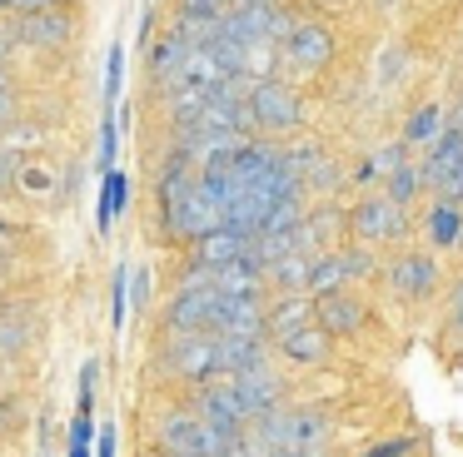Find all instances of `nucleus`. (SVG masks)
I'll list each match as a JSON object with an SVG mask.
<instances>
[{
    "label": "nucleus",
    "instance_id": "f257e3e1",
    "mask_svg": "<svg viewBox=\"0 0 463 457\" xmlns=\"http://www.w3.org/2000/svg\"><path fill=\"white\" fill-rule=\"evenodd\" d=\"M250 433L264 443V452L279 457V452H319L324 437H329V417L319 407H274V413L254 417Z\"/></svg>",
    "mask_w": 463,
    "mask_h": 457
},
{
    "label": "nucleus",
    "instance_id": "f03ea898",
    "mask_svg": "<svg viewBox=\"0 0 463 457\" xmlns=\"http://www.w3.org/2000/svg\"><path fill=\"white\" fill-rule=\"evenodd\" d=\"M155 437H160V452H170V457H224V447L234 443V437L214 433L194 407H175V413H165Z\"/></svg>",
    "mask_w": 463,
    "mask_h": 457
},
{
    "label": "nucleus",
    "instance_id": "7ed1b4c3",
    "mask_svg": "<svg viewBox=\"0 0 463 457\" xmlns=\"http://www.w3.org/2000/svg\"><path fill=\"white\" fill-rule=\"evenodd\" d=\"M214 323H220V294L204 284V274H190L184 288L170 298V308H165V333L194 338V333H214Z\"/></svg>",
    "mask_w": 463,
    "mask_h": 457
},
{
    "label": "nucleus",
    "instance_id": "20e7f679",
    "mask_svg": "<svg viewBox=\"0 0 463 457\" xmlns=\"http://www.w3.org/2000/svg\"><path fill=\"white\" fill-rule=\"evenodd\" d=\"M250 125L264 129V135H289V129L304 125V99L279 75L250 79Z\"/></svg>",
    "mask_w": 463,
    "mask_h": 457
},
{
    "label": "nucleus",
    "instance_id": "39448f33",
    "mask_svg": "<svg viewBox=\"0 0 463 457\" xmlns=\"http://www.w3.org/2000/svg\"><path fill=\"white\" fill-rule=\"evenodd\" d=\"M165 228H170L175 238H204V234H220L224 228V204H220V194H214L204 179H194L190 189H184V199L165 214Z\"/></svg>",
    "mask_w": 463,
    "mask_h": 457
},
{
    "label": "nucleus",
    "instance_id": "423d86ee",
    "mask_svg": "<svg viewBox=\"0 0 463 457\" xmlns=\"http://www.w3.org/2000/svg\"><path fill=\"white\" fill-rule=\"evenodd\" d=\"M165 368L184 383H214L220 378V348H214V333H194V338H170L165 343Z\"/></svg>",
    "mask_w": 463,
    "mask_h": 457
},
{
    "label": "nucleus",
    "instance_id": "0eeeda50",
    "mask_svg": "<svg viewBox=\"0 0 463 457\" xmlns=\"http://www.w3.org/2000/svg\"><path fill=\"white\" fill-rule=\"evenodd\" d=\"M194 413H200L204 423L214 427V433H224V437H240L244 427L254 423L250 407L240 403V393H234L230 378H214V383H204L200 397H194Z\"/></svg>",
    "mask_w": 463,
    "mask_h": 457
},
{
    "label": "nucleus",
    "instance_id": "6e6552de",
    "mask_svg": "<svg viewBox=\"0 0 463 457\" xmlns=\"http://www.w3.org/2000/svg\"><path fill=\"white\" fill-rule=\"evenodd\" d=\"M369 254H359V248H339V254H324L314 258L309 268V294L314 298H329V294H344V284H354V278L369 274Z\"/></svg>",
    "mask_w": 463,
    "mask_h": 457
},
{
    "label": "nucleus",
    "instance_id": "1a4fd4ad",
    "mask_svg": "<svg viewBox=\"0 0 463 457\" xmlns=\"http://www.w3.org/2000/svg\"><path fill=\"white\" fill-rule=\"evenodd\" d=\"M230 383H234V393H240V403L250 407V417H264V413H274V407H284V383H279V373H274L269 363H254V368H244V373H230Z\"/></svg>",
    "mask_w": 463,
    "mask_h": 457
},
{
    "label": "nucleus",
    "instance_id": "9d476101",
    "mask_svg": "<svg viewBox=\"0 0 463 457\" xmlns=\"http://www.w3.org/2000/svg\"><path fill=\"white\" fill-rule=\"evenodd\" d=\"M65 457H95V363L80 368V393H75V417L65 433Z\"/></svg>",
    "mask_w": 463,
    "mask_h": 457
},
{
    "label": "nucleus",
    "instance_id": "9b49d317",
    "mask_svg": "<svg viewBox=\"0 0 463 457\" xmlns=\"http://www.w3.org/2000/svg\"><path fill=\"white\" fill-rule=\"evenodd\" d=\"M224 15H230V0H180V10H175V35L190 40V45H204L224 25Z\"/></svg>",
    "mask_w": 463,
    "mask_h": 457
},
{
    "label": "nucleus",
    "instance_id": "f8f14e48",
    "mask_svg": "<svg viewBox=\"0 0 463 457\" xmlns=\"http://www.w3.org/2000/svg\"><path fill=\"white\" fill-rule=\"evenodd\" d=\"M354 234L364 244H389V238L403 234V209L393 199H369V204L354 209Z\"/></svg>",
    "mask_w": 463,
    "mask_h": 457
},
{
    "label": "nucleus",
    "instance_id": "ddd939ff",
    "mask_svg": "<svg viewBox=\"0 0 463 457\" xmlns=\"http://www.w3.org/2000/svg\"><path fill=\"white\" fill-rule=\"evenodd\" d=\"M458 174H463V135H458V129H443V139L433 145V154L423 159L419 179H423V184H433V189L443 194V189H449Z\"/></svg>",
    "mask_w": 463,
    "mask_h": 457
},
{
    "label": "nucleus",
    "instance_id": "4468645a",
    "mask_svg": "<svg viewBox=\"0 0 463 457\" xmlns=\"http://www.w3.org/2000/svg\"><path fill=\"white\" fill-rule=\"evenodd\" d=\"M200 274H204V268H200ZM204 284H210L214 294H224V298H260V288H264V268L254 264L250 254H244L240 264L210 268V274H204Z\"/></svg>",
    "mask_w": 463,
    "mask_h": 457
},
{
    "label": "nucleus",
    "instance_id": "2eb2a0df",
    "mask_svg": "<svg viewBox=\"0 0 463 457\" xmlns=\"http://www.w3.org/2000/svg\"><path fill=\"white\" fill-rule=\"evenodd\" d=\"M284 55L299 70H319L334 60V35L324 25H294L289 35H284Z\"/></svg>",
    "mask_w": 463,
    "mask_h": 457
},
{
    "label": "nucleus",
    "instance_id": "dca6fc26",
    "mask_svg": "<svg viewBox=\"0 0 463 457\" xmlns=\"http://www.w3.org/2000/svg\"><path fill=\"white\" fill-rule=\"evenodd\" d=\"M433 284H439V264L429 254H403L399 264L389 268V288L399 298H429Z\"/></svg>",
    "mask_w": 463,
    "mask_h": 457
},
{
    "label": "nucleus",
    "instance_id": "f3484780",
    "mask_svg": "<svg viewBox=\"0 0 463 457\" xmlns=\"http://www.w3.org/2000/svg\"><path fill=\"white\" fill-rule=\"evenodd\" d=\"M194 264L210 274V268H224V264H240L244 254H250V234H234V228H220V234H204L190 244Z\"/></svg>",
    "mask_w": 463,
    "mask_h": 457
},
{
    "label": "nucleus",
    "instance_id": "a211bd4d",
    "mask_svg": "<svg viewBox=\"0 0 463 457\" xmlns=\"http://www.w3.org/2000/svg\"><path fill=\"white\" fill-rule=\"evenodd\" d=\"M364 303L359 298H349V294H329V298H319V303H314V323L324 328V333H339V338H349V333H359L364 328Z\"/></svg>",
    "mask_w": 463,
    "mask_h": 457
},
{
    "label": "nucleus",
    "instance_id": "6ab92c4d",
    "mask_svg": "<svg viewBox=\"0 0 463 457\" xmlns=\"http://www.w3.org/2000/svg\"><path fill=\"white\" fill-rule=\"evenodd\" d=\"M279 353L299 368H319L324 358H329V333H324L319 323H304V328H294V333L279 338Z\"/></svg>",
    "mask_w": 463,
    "mask_h": 457
},
{
    "label": "nucleus",
    "instance_id": "aec40b11",
    "mask_svg": "<svg viewBox=\"0 0 463 457\" xmlns=\"http://www.w3.org/2000/svg\"><path fill=\"white\" fill-rule=\"evenodd\" d=\"M125 199H130V179H125L120 169H110V174L100 179V214H95V224H100V234L115 224V214L125 209Z\"/></svg>",
    "mask_w": 463,
    "mask_h": 457
},
{
    "label": "nucleus",
    "instance_id": "412c9836",
    "mask_svg": "<svg viewBox=\"0 0 463 457\" xmlns=\"http://www.w3.org/2000/svg\"><path fill=\"white\" fill-rule=\"evenodd\" d=\"M184 55H190V40H180L170 30L165 40H155V45H150V70H155V75H165V79H175V70L184 65Z\"/></svg>",
    "mask_w": 463,
    "mask_h": 457
},
{
    "label": "nucleus",
    "instance_id": "4be33fe9",
    "mask_svg": "<svg viewBox=\"0 0 463 457\" xmlns=\"http://www.w3.org/2000/svg\"><path fill=\"white\" fill-rule=\"evenodd\" d=\"M429 234H433V244H458V234H463V214H458V204L439 199V204H433V214H429Z\"/></svg>",
    "mask_w": 463,
    "mask_h": 457
},
{
    "label": "nucleus",
    "instance_id": "5701e85b",
    "mask_svg": "<svg viewBox=\"0 0 463 457\" xmlns=\"http://www.w3.org/2000/svg\"><path fill=\"white\" fill-rule=\"evenodd\" d=\"M304 323H314V303H309V298H289L284 308H274V313H269V333L274 338L294 333V328H304Z\"/></svg>",
    "mask_w": 463,
    "mask_h": 457
},
{
    "label": "nucleus",
    "instance_id": "b1692460",
    "mask_svg": "<svg viewBox=\"0 0 463 457\" xmlns=\"http://www.w3.org/2000/svg\"><path fill=\"white\" fill-rule=\"evenodd\" d=\"M419 184H423V179H419V169H413V164H393L389 169V199H393V204H409V199L413 194H419Z\"/></svg>",
    "mask_w": 463,
    "mask_h": 457
},
{
    "label": "nucleus",
    "instance_id": "393cba45",
    "mask_svg": "<svg viewBox=\"0 0 463 457\" xmlns=\"http://www.w3.org/2000/svg\"><path fill=\"white\" fill-rule=\"evenodd\" d=\"M110 284H115V288H110V328L120 333L125 318H130V274H125V268H115Z\"/></svg>",
    "mask_w": 463,
    "mask_h": 457
},
{
    "label": "nucleus",
    "instance_id": "a878e982",
    "mask_svg": "<svg viewBox=\"0 0 463 457\" xmlns=\"http://www.w3.org/2000/svg\"><path fill=\"white\" fill-rule=\"evenodd\" d=\"M309 268H314L309 254H289L274 268V278H279V288H309Z\"/></svg>",
    "mask_w": 463,
    "mask_h": 457
},
{
    "label": "nucleus",
    "instance_id": "bb28decb",
    "mask_svg": "<svg viewBox=\"0 0 463 457\" xmlns=\"http://www.w3.org/2000/svg\"><path fill=\"white\" fill-rule=\"evenodd\" d=\"M439 125H443L439 105H423L419 115L409 119V129H403V139H409V145H419V139H433V135H439Z\"/></svg>",
    "mask_w": 463,
    "mask_h": 457
},
{
    "label": "nucleus",
    "instance_id": "cd10ccee",
    "mask_svg": "<svg viewBox=\"0 0 463 457\" xmlns=\"http://www.w3.org/2000/svg\"><path fill=\"white\" fill-rule=\"evenodd\" d=\"M120 79H125V50H110V65H105V115H115V99H120Z\"/></svg>",
    "mask_w": 463,
    "mask_h": 457
},
{
    "label": "nucleus",
    "instance_id": "c85d7f7f",
    "mask_svg": "<svg viewBox=\"0 0 463 457\" xmlns=\"http://www.w3.org/2000/svg\"><path fill=\"white\" fill-rule=\"evenodd\" d=\"M25 338H31V328H25V308H11V313H5V338H0V353H15Z\"/></svg>",
    "mask_w": 463,
    "mask_h": 457
},
{
    "label": "nucleus",
    "instance_id": "c756f323",
    "mask_svg": "<svg viewBox=\"0 0 463 457\" xmlns=\"http://www.w3.org/2000/svg\"><path fill=\"white\" fill-rule=\"evenodd\" d=\"M65 20L61 15H51V20H31V25H25V35H35V40H65Z\"/></svg>",
    "mask_w": 463,
    "mask_h": 457
},
{
    "label": "nucleus",
    "instance_id": "7c9ffc66",
    "mask_svg": "<svg viewBox=\"0 0 463 457\" xmlns=\"http://www.w3.org/2000/svg\"><path fill=\"white\" fill-rule=\"evenodd\" d=\"M100 169L105 174L115 169V115H105V125H100Z\"/></svg>",
    "mask_w": 463,
    "mask_h": 457
},
{
    "label": "nucleus",
    "instance_id": "2f4dec72",
    "mask_svg": "<svg viewBox=\"0 0 463 457\" xmlns=\"http://www.w3.org/2000/svg\"><path fill=\"white\" fill-rule=\"evenodd\" d=\"M413 452V437H383L379 447H369L364 457H409Z\"/></svg>",
    "mask_w": 463,
    "mask_h": 457
},
{
    "label": "nucleus",
    "instance_id": "473e14b6",
    "mask_svg": "<svg viewBox=\"0 0 463 457\" xmlns=\"http://www.w3.org/2000/svg\"><path fill=\"white\" fill-rule=\"evenodd\" d=\"M115 443H120L115 427H95V457H115Z\"/></svg>",
    "mask_w": 463,
    "mask_h": 457
},
{
    "label": "nucleus",
    "instance_id": "72a5a7b5",
    "mask_svg": "<svg viewBox=\"0 0 463 457\" xmlns=\"http://www.w3.org/2000/svg\"><path fill=\"white\" fill-rule=\"evenodd\" d=\"M11 115H15V95H11V79L0 75V129L11 125Z\"/></svg>",
    "mask_w": 463,
    "mask_h": 457
},
{
    "label": "nucleus",
    "instance_id": "f704fd0d",
    "mask_svg": "<svg viewBox=\"0 0 463 457\" xmlns=\"http://www.w3.org/2000/svg\"><path fill=\"white\" fill-rule=\"evenodd\" d=\"M145 298H150V274H140V278L130 284V303H140V308H145Z\"/></svg>",
    "mask_w": 463,
    "mask_h": 457
},
{
    "label": "nucleus",
    "instance_id": "c9c22d12",
    "mask_svg": "<svg viewBox=\"0 0 463 457\" xmlns=\"http://www.w3.org/2000/svg\"><path fill=\"white\" fill-rule=\"evenodd\" d=\"M11 174H15V159L0 154V184H11Z\"/></svg>",
    "mask_w": 463,
    "mask_h": 457
},
{
    "label": "nucleus",
    "instance_id": "e433bc0d",
    "mask_svg": "<svg viewBox=\"0 0 463 457\" xmlns=\"http://www.w3.org/2000/svg\"><path fill=\"white\" fill-rule=\"evenodd\" d=\"M15 5H25V10H51V5H61V0H15Z\"/></svg>",
    "mask_w": 463,
    "mask_h": 457
},
{
    "label": "nucleus",
    "instance_id": "4c0bfd02",
    "mask_svg": "<svg viewBox=\"0 0 463 457\" xmlns=\"http://www.w3.org/2000/svg\"><path fill=\"white\" fill-rule=\"evenodd\" d=\"M5 423H11V403H0V433H5Z\"/></svg>",
    "mask_w": 463,
    "mask_h": 457
},
{
    "label": "nucleus",
    "instance_id": "58836bf2",
    "mask_svg": "<svg viewBox=\"0 0 463 457\" xmlns=\"http://www.w3.org/2000/svg\"><path fill=\"white\" fill-rule=\"evenodd\" d=\"M279 457H324V447H319V452H279Z\"/></svg>",
    "mask_w": 463,
    "mask_h": 457
},
{
    "label": "nucleus",
    "instance_id": "ea45409f",
    "mask_svg": "<svg viewBox=\"0 0 463 457\" xmlns=\"http://www.w3.org/2000/svg\"><path fill=\"white\" fill-rule=\"evenodd\" d=\"M5 238H11V224H0V244H5Z\"/></svg>",
    "mask_w": 463,
    "mask_h": 457
},
{
    "label": "nucleus",
    "instance_id": "a19ab883",
    "mask_svg": "<svg viewBox=\"0 0 463 457\" xmlns=\"http://www.w3.org/2000/svg\"><path fill=\"white\" fill-rule=\"evenodd\" d=\"M458 323H463V294H458Z\"/></svg>",
    "mask_w": 463,
    "mask_h": 457
},
{
    "label": "nucleus",
    "instance_id": "79ce46f5",
    "mask_svg": "<svg viewBox=\"0 0 463 457\" xmlns=\"http://www.w3.org/2000/svg\"><path fill=\"white\" fill-rule=\"evenodd\" d=\"M458 244H463V234H458Z\"/></svg>",
    "mask_w": 463,
    "mask_h": 457
},
{
    "label": "nucleus",
    "instance_id": "37998d69",
    "mask_svg": "<svg viewBox=\"0 0 463 457\" xmlns=\"http://www.w3.org/2000/svg\"><path fill=\"white\" fill-rule=\"evenodd\" d=\"M0 5H5V0H0Z\"/></svg>",
    "mask_w": 463,
    "mask_h": 457
}]
</instances>
